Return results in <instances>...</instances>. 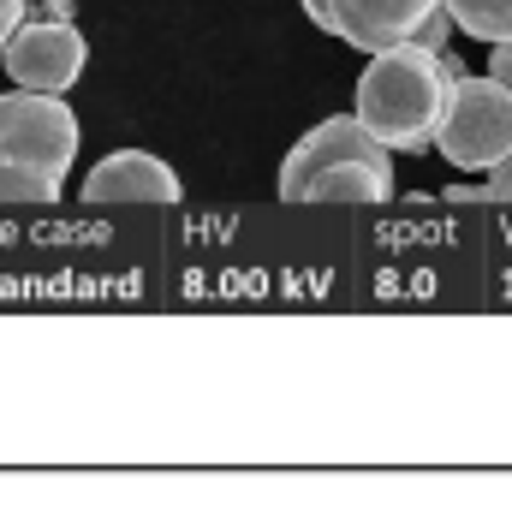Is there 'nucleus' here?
<instances>
[{
    "label": "nucleus",
    "mask_w": 512,
    "mask_h": 506,
    "mask_svg": "<svg viewBox=\"0 0 512 506\" xmlns=\"http://www.w3.org/2000/svg\"><path fill=\"white\" fill-rule=\"evenodd\" d=\"M459 72L465 66H453L447 54L417 48V42L382 48V54H370L364 78H358V108L352 114L376 131L393 155H423L441 137Z\"/></svg>",
    "instance_id": "nucleus-1"
},
{
    "label": "nucleus",
    "mask_w": 512,
    "mask_h": 506,
    "mask_svg": "<svg viewBox=\"0 0 512 506\" xmlns=\"http://www.w3.org/2000/svg\"><path fill=\"white\" fill-rule=\"evenodd\" d=\"M393 149L358 114H334L304 131L280 161V203H387Z\"/></svg>",
    "instance_id": "nucleus-2"
},
{
    "label": "nucleus",
    "mask_w": 512,
    "mask_h": 506,
    "mask_svg": "<svg viewBox=\"0 0 512 506\" xmlns=\"http://www.w3.org/2000/svg\"><path fill=\"white\" fill-rule=\"evenodd\" d=\"M435 149L465 173H489L512 155V90L495 72H459Z\"/></svg>",
    "instance_id": "nucleus-3"
},
{
    "label": "nucleus",
    "mask_w": 512,
    "mask_h": 506,
    "mask_svg": "<svg viewBox=\"0 0 512 506\" xmlns=\"http://www.w3.org/2000/svg\"><path fill=\"white\" fill-rule=\"evenodd\" d=\"M0 149L60 185L66 167L78 161V114L66 108V96L18 90V84H12V90L0 96Z\"/></svg>",
    "instance_id": "nucleus-4"
},
{
    "label": "nucleus",
    "mask_w": 512,
    "mask_h": 506,
    "mask_svg": "<svg viewBox=\"0 0 512 506\" xmlns=\"http://www.w3.org/2000/svg\"><path fill=\"white\" fill-rule=\"evenodd\" d=\"M6 78L18 90H48V96H66L78 78H84V60H90V42L72 18H24L18 36L6 42Z\"/></svg>",
    "instance_id": "nucleus-5"
},
{
    "label": "nucleus",
    "mask_w": 512,
    "mask_h": 506,
    "mask_svg": "<svg viewBox=\"0 0 512 506\" xmlns=\"http://www.w3.org/2000/svg\"><path fill=\"white\" fill-rule=\"evenodd\" d=\"M310 12L316 30L340 36L346 48H364V54H382L417 36V24L441 6V0H298Z\"/></svg>",
    "instance_id": "nucleus-6"
},
{
    "label": "nucleus",
    "mask_w": 512,
    "mask_h": 506,
    "mask_svg": "<svg viewBox=\"0 0 512 506\" xmlns=\"http://www.w3.org/2000/svg\"><path fill=\"white\" fill-rule=\"evenodd\" d=\"M179 197H185L179 173L149 149H114L84 179V203H179Z\"/></svg>",
    "instance_id": "nucleus-7"
},
{
    "label": "nucleus",
    "mask_w": 512,
    "mask_h": 506,
    "mask_svg": "<svg viewBox=\"0 0 512 506\" xmlns=\"http://www.w3.org/2000/svg\"><path fill=\"white\" fill-rule=\"evenodd\" d=\"M453 12V30L477 36V42H507L512 36V0H441Z\"/></svg>",
    "instance_id": "nucleus-8"
},
{
    "label": "nucleus",
    "mask_w": 512,
    "mask_h": 506,
    "mask_svg": "<svg viewBox=\"0 0 512 506\" xmlns=\"http://www.w3.org/2000/svg\"><path fill=\"white\" fill-rule=\"evenodd\" d=\"M60 197V185L48 179V173H36V167H24L18 155H6L0 149V203H54Z\"/></svg>",
    "instance_id": "nucleus-9"
},
{
    "label": "nucleus",
    "mask_w": 512,
    "mask_h": 506,
    "mask_svg": "<svg viewBox=\"0 0 512 506\" xmlns=\"http://www.w3.org/2000/svg\"><path fill=\"white\" fill-rule=\"evenodd\" d=\"M30 18V6L24 0H0V54H6V42L18 36V24Z\"/></svg>",
    "instance_id": "nucleus-10"
},
{
    "label": "nucleus",
    "mask_w": 512,
    "mask_h": 506,
    "mask_svg": "<svg viewBox=\"0 0 512 506\" xmlns=\"http://www.w3.org/2000/svg\"><path fill=\"white\" fill-rule=\"evenodd\" d=\"M489 197H495V203H512V155L501 167H489Z\"/></svg>",
    "instance_id": "nucleus-11"
},
{
    "label": "nucleus",
    "mask_w": 512,
    "mask_h": 506,
    "mask_svg": "<svg viewBox=\"0 0 512 506\" xmlns=\"http://www.w3.org/2000/svg\"><path fill=\"white\" fill-rule=\"evenodd\" d=\"M489 72H495V78L512 90V36H507V42H495V54H489Z\"/></svg>",
    "instance_id": "nucleus-12"
},
{
    "label": "nucleus",
    "mask_w": 512,
    "mask_h": 506,
    "mask_svg": "<svg viewBox=\"0 0 512 506\" xmlns=\"http://www.w3.org/2000/svg\"><path fill=\"white\" fill-rule=\"evenodd\" d=\"M447 197H453V203H495V197H489V179H483V185H453Z\"/></svg>",
    "instance_id": "nucleus-13"
},
{
    "label": "nucleus",
    "mask_w": 512,
    "mask_h": 506,
    "mask_svg": "<svg viewBox=\"0 0 512 506\" xmlns=\"http://www.w3.org/2000/svg\"><path fill=\"white\" fill-rule=\"evenodd\" d=\"M42 18H72V0H42Z\"/></svg>",
    "instance_id": "nucleus-14"
}]
</instances>
